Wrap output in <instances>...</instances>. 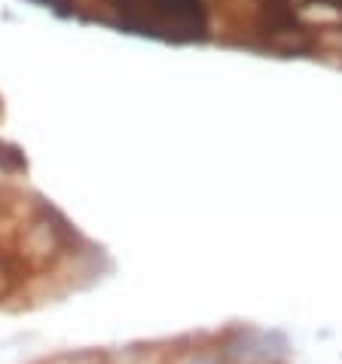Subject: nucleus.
Instances as JSON below:
<instances>
[{"label":"nucleus","instance_id":"nucleus-1","mask_svg":"<svg viewBox=\"0 0 342 364\" xmlns=\"http://www.w3.org/2000/svg\"><path fill=\"white\" fill-rule=\"evenodd\" d=\"M104 352L95 349H83V352H67V355H58L53 364H104Z\"/></svg>","mask_w":342,"mask_h":364}]
</instances>
